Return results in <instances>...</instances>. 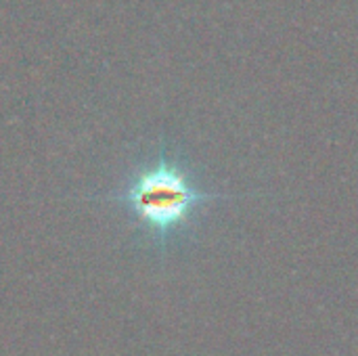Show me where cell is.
Masks as SVG:
<instances>
[{"instance_id":"cell-1","label":"cell","mask_w":358,"mask_h":356,"mask_svg":"<svg viewBox=\"0 0 358 356\" xmlns=\"http://www.w3.org/2000/svg\"><path fill=\"white\" fill-rule=\"evenodd\" d=\"M224 197L201 189L193 172L162 149L155 159L138 164L122 187L99 199L124 208L136 231L164 248L193 222L206 204Z\"/></svg>"}]
</instances>
